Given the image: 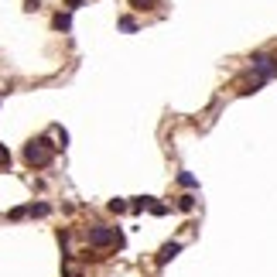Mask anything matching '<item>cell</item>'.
Instances as JSON below:
<instances>
[{
	"instance_id": "cell-4",
	"label": "cell",
	"mask_w": 277,
	"mask_h": 277,
	"mask_svg": "<svg viewBox=\"0 0 277 277\" xmlns=\"http://www.w3.org/2000/svg\"><path fill=\"white\" fill-rule=\"evenodd\" d=\"M52 28H55V31H72V18H69V14H55Z\"/></svg>"
},
{
	"instance_id": "cell-10",
	"label": "cell",
	"mask_w": 277,
	"mask_h": 277,
	"mask_svg": "<svg viewBox=\"0 0 277 277\" xmlns=\"http://www.w3.org/2000/svg\"><path fill=\"white\" fill-rule=\"evenodd\" d=\"M28 212H31V216H48L52 209H48L45 202H38V205H28Z\"/></svg>"
},
{
	"instance_id": "cell-2",
	"label": "cell",
	"mask_w": 277,
	"mask_h": 277,
	"mask_svg": "<svg viewBox=\"0 0 277 277\" xmlns=\"http://www.w3.org/2000/svg\"><path fill=\"white\" fill-rule=\"evenodd\" d=\"M86 243H89V246H96V250H106V246H123V233H120V229H110V226H89Z\"/></svg>"
},
{
	"instance_id": "cell-14",
	"label": "cell",
	"mask_w": 277,
	"mask_h": 277,
	"mask_svg": "<svg viewBox=\"0 0 277 277\" xmlns=\"http://www.w3.org/2000/svg\"><path fill=\"white\" fill-rule=\"evenodd\" d=\"M151 212H154V216H164V212H168V205H164V202H151Z\"/></svg>"
},
{
	"instance_id": "cell-12",
	"label": "cell",
	"mask_w": 277,
	"mask_h": 277,
	"mask_svg": "<svg viewBox=\"0 0 277 277\" xmlns=\"http://www.w3.org/2000/svg\"><path fill=\"white\" fill-rule=\"evenodd\" d=\"M120 31H137V21L134 18H120Z\"/></svg>"
},
{
	"instance_id": "cell-1",
	"label": "cell",
	"mask_w": 277,
	"mask_h": 277,
	"mask_svg": "<svg viewBox=\"0 0 277 277\" xmlns=\"http://www.w3.org/2000/svg\"><path fill=\"white\" fill-rule=\"evenodd\" d=\"M55 147L59 144H52L48 137H38V140H31V144H24V164L28 168H48L52 158H55Z\"/></svg>"
},
{
	"instance_id": "cell-13",
	"label": "cell",
	"mask_w": 277,
	"mask_h": 277,
	"mask_svg": "<svg viewBox=\"0 0 277 277\" xmlns=\"http://www.w3.org/2000/svg\"><path fill=\"white\" fill-rule=\"evenodd\" d=\"M127 209H130V205H127L123 198H113V202H110V212H127Z\"/></svg>"
},
{
	"instance_id": "cell-6",
	"label": "cell",
	"mask_w": 277,
	"mask_h": 277,
	"mask_svg": "<svg viewBox=\"0 0 277 277\" xmlns=\"http://www.w3.org/2000/svg\"><path fill=\"white\" fill-rule=\"evenodd\" d=\"M134 11H151V7H158V0H127Z\"/></svg>"
},
{
	"instance_id": "cell-11",
	"label": "cell",
	"mask_w": 277,
	"mask_h": 277,
	"mask_svg": "<svg viewBox=\"0 0 277 277\" xmlns=\"http://www.w3.org/2000/svg\"><path fill=\"white\" fill-rule=\"evenodd\" d=\"M0 168H11V151H7V144H0Z\"/></svg>"
},
{
	"instance_id": "cell-8",
	"label": "cell",
	"mask_w": 277,
	"mask_h": 277,
	"mask_svg": "<svg viewBox=\"0 0 277 277\" xmlns=\"http://www.w3.org/2000/svg\"><path fill=\"white\" fill-rule=\"evenodd\" d=\"M178 185H185V188H198L195 175H188V171H181V175H178Z\"/></svg>"
},
{
	"instance_id": "cell-16",
	"label": "cell",
	"mask_w": 277,
	"mask_h": 277,
	"mask_svg": "<svg viewBox=\"0 0 277 277\" xmlns=\"http://www.w3.org/2000/svg\"><path fill=\"white\" fill-rule=\"evenodd\" d=\"M38 7H41V0H24V11H28V14H35Z\"/></svg>"
},
{
	"instance_id": "cell-15",
	"label": "cell",
	"mask_w": 277,
	"mask_h": 277,
	"mask_svg": "<svg viewBox=\"0 0 277 277\" xmlns=\"http://www.w3.org/2000/svg\"><path fill=\"white\" fill-rule=\"evenodd\" d=\"M24 216H28V209H11V212H7V219H14V222L24 219Z\"/></svg>"
},
{
	"instance_id": "cell-17",
	"label": "cell",
	"mask_w": 277,
	"mask_h": 277,
	"mask_svg": "<svg viewBox=\"0 0 277 277\" xmlns=\"http://www.w3.org/2000/svg\"><path fill=\"white\" fill-rule=\"evenodd\" d=\"M69 4V11H76V7H82V0H65Z\"/></svg>"
},
{
	"instance_id": "cell-9",
	"label": "cell",
	"mask_w": 277,
	"mask_h": 277,
	"mask_svg": "<svg viewBox=\"0 0 277 277\" xmlns=\"http://www.w3.org/2000/svg\"><path fill=\"white\" fill-rule=\"evenodd\" d=\"M62 274L65 277H82V267H76V263H62Z\"/></svg>"
},
{
	"instance_id": "cell-3",
	"label": "cell",
	"mask_w": 277,
	"mask_h": 277,
	"mask_svg": "<svg viewBox=\"0 0 277 277\" xmlns=\"http://www.w3.org/2000/svg\"><path fill=\"white\" fill-rule=\"evenodd\" d=\"M181 253V243H164L161 246V253H158V267H164V263H171V260Z\"/></svg>"
},
{
	"instance_id": "cell-7",
	"label": "cell",
	"mask_w": 277,
	"mask_h": 277,
	"mask_svg": "<svg viewBox=\"0 0 277 277\" xmlns=\"http://www.w3.org/2000/svg\"><path fill=\"white\" fill-rule=\"evenodd\" d=\"M178 209H181V212H192V209H195V195H181L178 198Z\"/></svg>"
},
{
	"instance_id": "cell-5",
	"label": "cell",
	"mask_w": 277,
	"mask_h": 277,
	"mask_svg": "<svg viewBox=\"0 0 277 277\" xmlns=\"http://www.w3.org/2000/svg\"><path fill=\"white\" fill-rule=\"evenodd\" d=\"M130 209H134V212H144V209H151V195L134 198V202H130Z\"/></svg>"
}]
</instances>
